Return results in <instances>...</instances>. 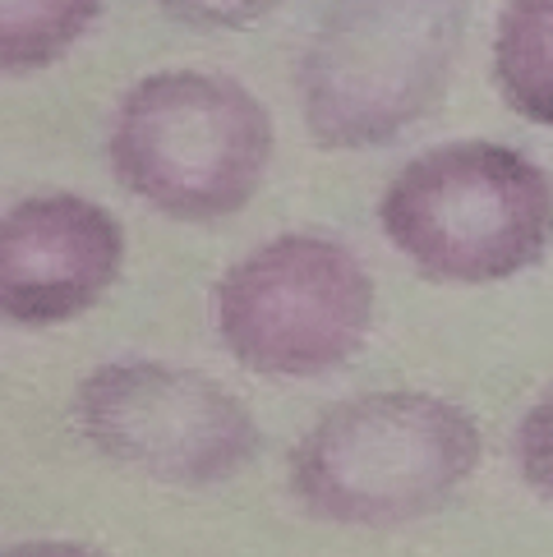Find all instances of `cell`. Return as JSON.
Here are the masks:
<instances>
[{"label":"cell","instance_id":"cell-12","mask_svg":"<svg viewBox=\"0 0 553 557\" xmlns=\"http://www.w3.org/2000/svg\"><path fill=\"white\" fill-rule=\"evenodd\" d=\"M5 557H102L84 544H61V540H33V544H14Z\"/></svg>","mask_w":553,"mask_h":557},{"label":"cell","instance_id":"cell-2","mask_svg":"<svg viewBox=\"0 0 553 557\" xmlns=\"http://www.w3.org/2000/svg\"><path fill=\"white\" fill-rule=\"evenodd\" d=\"M480 466V429L429 392H373L328 410L291 456L295 497L342 525H397L457 493Z\"/></svg>","mask_w":553,"mask_h":557},{"label":"cell","instance_id":"cell-7","mask_svg":"<svg viewBox=\"0 0 553 557\" xmlns=\"http://www.w3.org/2000/svg\"><path fill=\"white\" fill-rule=\"evenodd\" d=\"M125 258L107 208L74 194H42L10 208L0 226V305L19 327L70 323L102 300Z\"/></svg>","mask_w":553,"mask_h":557},{"label":"cell","instance_id":"cell-5","mask_svg":"<svg viewBox=\"0 0 553 557\" xmlns=\"http://www.w3.org/2000/svg\"><path fill=\"white\" fill-rule=\"evenodd\" d=\"M373 318L360 258L323 235H282L217 286V332L254 373L314 377L351 360Z\"/></svg>","mask_w":553,"mask_h":557},{"label":"cell","instance_id":"cell-11","mask_svg":"<svg viewBox=\"0 0 553 557\" xmlns=\"http://www.w3.org/2000/svg\"><path fill=\"white\" fill-rule=\"evenodd\" d=\"M282 0H162V10L189 28H249Z\"/></svg>","mask_w":553,"mask_h":557},{"label":"cell","instance_id":"cell-4","mask_svg":"<svg viewBox=\"0 0 553 557\" xmlns=\"http://www.w3.org/2000/svg\"><path fill=\"white\" fill-rule=\"evenodd\" d=\"M272 157V125L254 97L217 74L171 70L125 92L111 125L121 185L181 222L241 212Z\"/></svg>","mask_w":553,"mask_h":557},{"label":"cell","instance_id":"cell-1","mask_svg":"<svg viewBox=\"0 0 553 557\" xmlns=\"http://www.w3.org/2000/svg\"><path fill=\"white\" fill-rule=\"evenodd\" d=\"M476 0H328L300 55V115L323 148H379L439 102Z\"/></svg>","mask_w":553,"mask_h":557},{"label":"cell","instance_id":"cell-10","mask_svg":"<svg viewBox=\"0 0 553 557\" xmlns=\"http://www.w3.org/2000/svg\"><path fill=\"white\" fill-rule=\"evenodd\" d=\"M517 466L530 488L553 497V392H544L517 429Z\"/></svg>","mask_w":553,"mask_h":557},{"label":"cell","instance_id":"cell-8","mask_svg":"<svg viewBox=\"0 0 553 557\" xmlns=\"http://www.w3.org/2000/svg\"><path fill=\"white\" fill-rule=\"evenodd\" d=\"M493 78L517 115L553 125V0H507L493 42Z\"/></svg>","mask_w":553,"mask_h":557},{"label":"cell","instance_id":"cell-3","mask_svg":"<svg viewBox=\"0 0 553 557\" xmlns=\"http://www.w3.org/2000/svg\"><path fill=\"white\" fill-rule=\"evenodd\" d=\"M379 222L429 282L489 286L544 258L553 185L517 148L447 144L415 157L388 185Z\"/></svg>","mask_w":553,"mask_h":557},{"label":"cell","instance_id":"cell-9","mask_svg":"<svg viewBox=\"0 0 553 557\" xmlns=\"http://www.w3.org/2000/svg\"><path fill=\"white\" fill-rule=\"evenodd\" d=\"M97 10L102 0H0V61L10 74L61 61Z\"/></svg>","mask_w":553,"mask_h":557},{"label":"cell","instance_id":"cell-6","mask_svg":"<svg viewBox=\"0 0 553 557\" xmlns=\"http://www.w3.org/2000/svg\"><path fill=\"white\" fill-rule=\"evenodd\" d=\"M74 414L97 451L167 484H217L259 451L254 414L222 383L152 360L88 373Z\"/></svg>","mask_w":553,"mask_h":557}]
</instances>
